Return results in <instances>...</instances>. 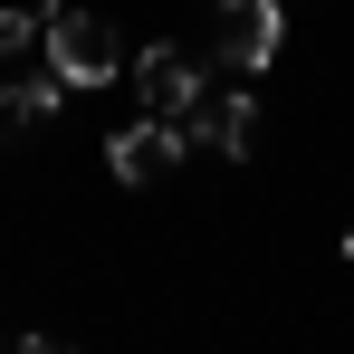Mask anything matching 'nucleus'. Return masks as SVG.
<instances>
[{"mask_svg":"<svg viewBox=\"0 0 354 354\" xmlns=\"http://www.w3.org/2000/svg\"><path fill=\"white\" fill-rule=\"evenodd\" d=\"M48 67H58L67 86H115V77H134L124 29L96 19V10H58V19H48Z\"/></svg>","mask_w":354,"mask_h":354,"instance_id":"f257e3e1","label":"nucleus"},{"mask_svg":"<svg viewBox=\"0 0 354 354\" xmlns=\"http://www.w3.org/2000/svg\"><path fill=\"white\" fill-rule=\"evenodd\" d=\"M29 124H39V106H29V86L10 77V86H0V153H10V144H19Z\"/></svg>","mask_w":354,"mask_h":354,"instance_id":"423d86ee","label":"nucleus"},{"mask_svg":"<svg viewBox=\"0 0 354 354\" xmlns=\"http://www.w3.org/2000/svg\"><path fill=\"white\" fill-rule=\"evenodd\" d=\"M192 153V124H173V115H134L124 134H106V173L115 182H163Z\"/></svg>","mask_w":354,"mask_h":354,"instance_id":"7ed1b4c3","label":"nucleus"},{"mask_svg":"<svg viewBox=\"0 0 354 354\" xmlns=\"http://www.w3.org/2000/svg\"><path fill=\"white\" fill-rule=\"evenodd\" d=\"M134 96H144V115L192 124V106H201L211 86H201V67L182 58V48H144V58H134Z\"/></svg>","mask_w":354,"mask_h":354,"instance_id":"39448f33","label":"nucleus"},{"mask_svg":"<svg viewBox=\"0 0 354 354\" xmlns=\"http://www.w3.org/2000/svg\"><path fill=\"white\" fill-rule=\"evenodd\" d=\"M29 39H48V19L39 10H0V58H19Z\"/></svg>","mask_w":354,"mask_h":354,"instance_id":"0eeeda50","label":"nucleus"},{"mask_svg":"<svg viewBox=\"0 0 354 354\" xmlns=\"http://www.w3.org/2000/svg\"><path fill=\"white\" fill-rule=\"evenodd\" d=\"M345 268H354V230H345Z\"/></svg>","mask_w":354,"mask_h":354,"instance_id":"9d476101","label":"nucleus"},{"mask_svg":"<svg viewBox=\"0 0 354 354\" xmlns=\"http://www.w3.org/2000/svg\"><path fill=\"white\" fill-rule=\"evenodd\" d=\"M288 48V10L278 0H211V58L239 67V77H259V67H278Z\"/></svg>","mask_w":354,"mask_h":354,"instance_id":"f03ea898","label":"nucleus"},{"mask_svg":"<svg viewBox=\"0 0 354 354\" xmlns=\"http://www.w3.org/2000/svg\"><path fill=\"white\" fill-rule=\"evenodd\" d=\"M192 144L221 153V163H249V153H259V96H249V86L201 96V106H192Z\"/></svg>","mask_w":354,"mask_h":354,"instance_id":"20e7f679","label":"nucleus"},{"mask_svg":"<svg viewBox=\"0 0 354 354\" xmlns=\"http://www.w3.org/2000/svg\"><path fill=\"white\" fill-rule=\"evenodd\" d=\"M19 354H77V345H58V335H29V345H19Z\"/></svg>","mask_w":354,"mask_h":354,"instance_id":"6e6552de","label":"nucleus"},{"mask_svg":"<svg viewBox=\"0 0 354 354\" xmlns=\"http://www.w3.org/2000/svg\"><path fill=\"white\" fill-rule=\"evenodd\" d=\"M29 10H39V19H58V10H67V0H29Z\"/></svg>","mask_w":354,"mask_h":354,"instance_id":"1a4fd4ad","label":"nucleus"}]
</instances>
